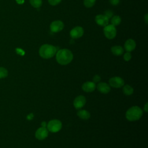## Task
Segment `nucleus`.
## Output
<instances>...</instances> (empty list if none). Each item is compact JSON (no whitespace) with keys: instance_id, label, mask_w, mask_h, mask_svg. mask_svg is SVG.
<instances>
[{"instance_id":"f257e3e1","label":"nucleus","mask_w":148,"mask_h":148,"mask_svg":"<svg viewBox=\"0 0 148 148\" xmlns=\"http://www.w3.org/2000/svg\"><path fill=\"white\" fill-rule=\"evenodd\" d=\"M73 54L68 49H62L56 53V58L58 64L65 65L69 64L73 60Z\"/></svg>"},{"instance_id":"f03ea898","label":"nucleus","mask_w":148,"mask_h":148,"mask_svg":"<svg viewBox=\"0 0 148 148\" xmlns=\"http://www.w3.org/2000/svg\"><path fill=\"white\" fill-rule=\"evenodd\" d=\"M56 53V47L53 45L49 44H44L42 45L39 50L40 56L45 59H49L53 57Z\"/></svg>"},{"instance_id":"7ed1b4c3","label":"nucleus","mask_w":148,"mask_h":148,"mask_svg":"<svg viewBox=\"0 0 148 148\" xmlns=\"http://www.w3.org/2000/svg\"><path fill=\"white\" fill-rule=\"evenodd\" d=\"M143 114V111L138 106H134L129 108L125 113L127 119L130 121H136L140 119Z\"/></svg>"},{"instance_id":"20e7f679","label":"nucleus","mask_w":148,"mask_h":148,"mask_svg":"<svg viewBox=\"0 0 148 148\" xmlns=\"http://www.w3.org/2000/svg\"><path fill=\"white\" fill-rule=\"evenodd\" d=\"M103 33L106 38L109 39H112L116 36V28H115V26L112 24H108L104 27Z\"/></svg>"},{"instance_id":"39448f33","label":"nucleus","mask_w":148,"mask_h":148,"mask_svg":"<svg viewBox=\"0 0 148 148\" xmlns=\"http://www.w3.org/2000/svg\"><path fill=\"white\" fill-rule=\"evenodd\" d=\"M48 131L51 132H58L62 128V123L58 120H52L49 121L47 125Z\"/></svg>"},{"instance_id":"423d86ee","label":"nucleus","mask_w":148,"mask_h":148,"mask_svg":"<svg viewBox=\"0 0 148 148\" xmlns=\"http://www.w3.org/2000/svg\"><path fill=\"white\" fill-rule=\"evenodd\" d=\"M109 83L110 86L114 88H120L124 85V80L121 77L119 76H114L111 77L109 80Z\"/></svg>"},{"instance_id":"0eeeda50","label":"nucleus","mask_w":148,"mask_h":148,"mask_svg":"<svg viewBox=\"0 0 148 148\" xmlns=\"http://www.w3.org/2000/svg\"><path fill=\"white\" fill-rule=\"evenodd\" d=\"M64 23L60 20H56L53 21L50 25V29L51 32L56 33L62 31L64 28Z\"/></svg>"},{"instance_id":"6e6552de","label":"nucleus","mask_w":148,"mask_h":148,"mask_svg":"<svg viewBox=\"0 0 148 148\" xmlns=\"http://www.w3.org/2000/svg\"><path fill=\"white\" fill-rule=\"evenodd\" d=\"M84 34L83 28L82 27L77 26L72 28L70 31V36L73 39H77L83 36Z\"/></svg>"},{"instance_id":"1a4fd4ad","label":"nucleus","mask_w":148,"mask_h":148,"mask_svg":"<svg viewBox=\"0 0 148 148\" xmlns=\"http://www.w3.org/2000/svg\"><path fill=\"white\" fill-rule=\"evenodd\" d=\"M48 130L44 127L39 128L35 132V137L38 140H43L48 136Z\"/></svg>"},{"instance_id":"9d476101","label":"nucleus","mask_w":148,"mask_h":148,"mask_svg":"<svg viewBox=\"0 0 148 148\" xmlns=\"http://www.w3.org/2000/svg\"><path fill=\"white\" fill-rule=\"evenodd\" d=\"M86 99L83 95H79L75 98L73 101V106L76 109L83 108L86 104Z\"/></svg>"},{"instance_id":"9b49d317","label":"nucleus","mask_w":148,"mask_h":148,"mask_svg":"<svg viewBox=\"0 0 148 148\" xmlns=\"http://www.w3.org/2000/svg\"><path fill=\"white\" fill-rule=\"evenodd\" d=\"M95 20L96 23L102 27H105L108 24L109 18L105 14H98L95 16Z\"/></svg>"},{"instance_id":"f8f14e48","label":"nucleus","mask_w":148,"mask_h":148,"mask_svg":"<svg viewBox=\"0 0 148 148\" xmlns=\"http://www.w3.org/2000/svg\"><path fill=\"white\" fill-rule=\"evenodd\" d=\"M82 88L84 91L90 92L94 91L96 88V85L93 82H86L83 84Z\"/></svg>"},{"instance_id":"ddd939ff","label":"nucleus","mask_w":148,"mask_h":148,"mask_svg":"<svg viewBox=\"0 0 148 148\" xmlns=\"http://www.w3.org/2000/svg\"><path fill=\"white\" fill-rule=\"evenodd\" d=\"M136 47L135 41L132 39H129L126 40L124 43V49L127 52L133 51Z\"/></svg>"},{"instance_id":"4468645a","label":"nucleus","mask_w":148,"mask_h":148,"mask_svg":"<svg viewBox=\"0 0 148 148\" xmlns=\"http://www.w3.org/2000/svg\"><path fill=\"white\" fill-rule=\"evenodd\" d=\"M97 89L101 93L107 94L110 91V86L106 83L101 82L97 85Z\"/></svg>"},{"instance_id":"2eb2a0df","label":"nucleus","mask_w":148,"mask_h":148,"mask_svg":"<svg viewBox=\"0 0 148 148\" xmlns=\"http://www.w3.org/2000/svg\"><path fill=\"white\" fill-rule=\"evenodd\" d=\"M112 53L117 56H121L124 53L123 48L120 46H114L111 47Z\"/></svg>"},{"instance_id":"dca6fc26","label":"nucleus","mask_w":148,"mask_h":148,"mask_svg":"<svg viewBox=\"0 0 148 148\" xmlns=\"http://www.w3.org/2000/svg\"><path fill=\"white\" fill-rule=\"evenodd\" d=\"M77 115L79 118L83 120H87L90 117V113L86 110H80L77 112Z\"/></svg>"},{"instance_id":"f3484780","label":"nucleus","mask_w":148,"mask_h":148,"mask_svg":"<svg viewBox=\"0 0 148 148\" xmlns=\"http://www.w3.org/2000/svg\"><path fill=\"white\" fill-rule=\"evenodd\" d=\"M123 91L125 95H131L134 92V89L131 86H130L128 84H126L125 86L124 85V87L123 88Z\"/></svg>"},{"instance_id":"a211bd4d","label":"nucleus","mask_w":148,"mask_h":148,"mask_svg":"<svg viewBox=\"0 0 148 148\" xmlns=\"http://www.w3.org/2000/svg\"><path fill=\"white\" fill-rule=\"evenodd\" d=\"M121 21V19L119 16H117V15L114 16L111 18V23H112L111 24L113 25L114 26L119 25Z\"/></svg>"},{"instance_id":"6ab92c4d","label":"nucleus","mask_w":148,"mask_h":148,"mask_svg":"<svg viewBox=\"0 0 148 148\" xmlns=\"http://www.w3.org/2000/svg\"><path fill=\"white\" fill-rule=\"evenodd\" d=\"M29 2L31 6L35 8H38L40 7L42 4V0H29Z\"/></svg>"},{"instance_id":"aec40b11","label":"nucleus","mask_w":148,"mask_h":148,"mask_svg":"<svg viewBox=\"0 0 148 148\" xmlns=\"http://www.w3.org/2000/svg\"><path fill=\"white\" fill-rule=\"evenodd\" d=\"M95 1L96 0H84L83 3L86 8H91L94 5Z\"/></svg>"},{"instance_id":"412c9836","label":"nucleus","mask_w":148,"mask_h":148,"mask_svg":"<svg viewBox=\"0 0 148 148\" xmlns=\"http://www.w3.org/2000/svg\"><path fill=\"white\" fill-rule=\"evenodd\" d=\"M8 72L6 68L3 67H0V79L5 78L8 76Z\"/></svg>"},{"instance_id":"4be33fe9","label":"nucleus","mask_w":148,"mask_h":148,"mask_svg":"<svg viewBox=\"0 0 148 148\" xmlns=\"http://www.w3.org/2000/svg\"><path fill=\"white\" fill-rule=\"evenodd\" d=\"M131 57H132V56H131V54L130 53V52H127L125 53L124 54V56H123V58H124V60L126 61H130L131 59Z\"/></svg>"},{"instance_id":"5701e85b","label":"nucleus","mask_w":148,"mask_h":148,"mask_svg":"<svg viewBox=\"0 0 148 148\" xmlns=\"http://www.w3.org/2000/svg\"><path fill=\"white\" fill-rule=\"evenodd\" d=\"M61 0H48L50 5L52 6H56L61 2Z\"/></svg>"},{"instance_id":"b1692460","label":"nucleus","mask_w":148,"mask_h":148,"mask_svg":"<svg viewBox=\"0 0 148 148\" xmlns=\"http://www.w3.org/2000/svg\"><path fill=\"white\" fill-rule=\"evenodd\" d=\"M100 80H101V77H100L99 75H95V76H94V77H93V81H94V83L99 82H100Z\"/></svg>"},{"instance_id":"393cba45","label":"nucleus","mask_w":148,"mask_h":148,"mask_svg":"<svg viewBox=\"0 0 148 148\" xmlns=\"http://www.w3.org/2000/svg\"><path fill=\"white\" fill-rule=\"evenodd\" d=\"M105 15L109 19L112 16L113 13L111 11H110V10H107V11L105 12Z\"/></svg>"},{"instance_id":"a878e982","label":"nucleus","mask_w":148,"mask_h":148,"mask_svg":"<svg viewBox=\"0 0 148 148\" xmlns=\"http://www.w3.org/2000/svg\"><path fill=\"white\" fill-rule=\"evenodd\" d=\"M109 2L113 5H117L119 3L120 1L119 0H109Z\"/></svg>"},{"instance_id":"bb28decb","label":"nucleus","mask_w":148,"mask_h":148,"mask_svg":"<svg viewBox=\"0 0 148 148\" xmlns=\"http://www.w3.org/2000/svg\"><path fill=\"white\" fill-rule=\"evenodd\" d=\"M147 105H148V103L146 102V104H145V105L144 106V110H145L146 112H148V106H147Z\"/></svg>"},{"instance_id":"cd10ccee","label":"nucleus","mask_w":148,"mask_h":148,"mask_svg":"<svg viewBox=\"0 0 148 148\" xmlns=\"http://www.w3.org/2000/svg\"><path fill=\"white\" fill-rule=\"evenodd\" d=\"M16 1L17 3L18 4H22L24 2V0H16Z\"/></svg>"},{"instance_id":"c85d7f7f","label":"nucleus","mask_w":148,"mask_h":148,"mask_svg":"<svg viewBox=\"0 0 148 148\" xmlns=\"http://www.w3.org/2000/svg\"><path fill=\"white\" fill-rule=\"evenodd\" d=\"M145 21L146 24H147V14H146L145 16Z\"/></svg>"},{"instance_id":"c756f323","label":"nucleus","mask_w":148,"mask_h":148,"mask_svg":"<svg viewBox=\"0 0 148 148\" xmlns=\"http://www.w3.org/2000/svg\"><path fill=\"white\" fill-rule=\"evenodd\" d=\"M41 125H42V127H46V124L45 122H42Z\"/></svg>"}]
</instances>
